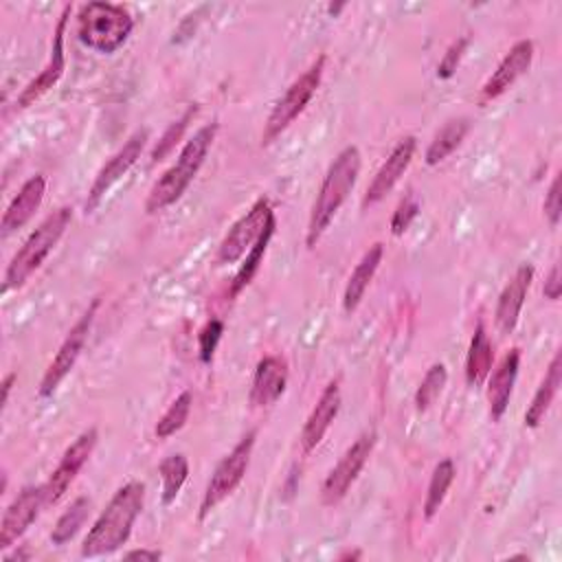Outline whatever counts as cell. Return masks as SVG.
<instances>
[{"instance_id":"obj_19","label":"cell","mask_w":562,"mask_h":562,"mask_svg":"<svg viewBox=\"0 0 562 562\" xmlns=\"http://www.w3.org/2000/svg\"><path fill=\"white\" fill-rule=\"evenodd\" d=\"M518 369H520V349L514 347L509 349L498 367L494 371H490L487 375V402H490V417L492 422H498L512 400L514 393V384L518 378Z\"/></svg>"},{"instance_id":"obj_25","label":"cell","mask_w":562,"mask_h":562,"mask_svg":"<svg viewBox=\"0 0 562 562\" xmlns=\"http://www.w3.org/2000/svg\"><path fill=\"white\" fill-rule=\"evenodd\" d=\"M470 132V121L465 116H457V119H450L441 125V130L432 136L424 158H426V165L435 167L439 162H443L459 145L461 140L465 138V134Z\"/></svg>"},{"instance_id":"obj_32","label":"cell","mask_w":562,"mask_h":562,"mask_svg":"<svg viewBox=\"0 0 562 562\" xmlns=\"http://www.w3.org/2000/svg\"><path fill=\"white\" fill-rule=\"evenodd\" d=\"M195 112H198V105H191L178 121H173V123L167 127V132L162 134V138L158 140V145H156L154 151H151V162L162 160V158L176 147V143H178L180 136L184 134V130H187V125H189V121L193 119Z\"/></svg>"},{"instance_id":"obj_8","label":"cell","mask_w":562,"mask_h":562,"mask_svg":"<svg viewBox=\"0 0 562 562\" xmlns=\"http://www.w3.org/2000/svg\"><path fill=\"white\" fill-rule=\"evenodd\" d=\"M373 446H375V432L367 430L342 452L338 463L329 470V474L323 481V487H321L323 505H336L347 496L358 474L367 465L373 452Z\"/></svg>"},{"instance_id":"obj_34","label":"cell","mask_w":562,"mask_h":562,"mask_svg":"<svg viewBox=\"0 0 562 562\" xmlns=\"http://www.w3.org/2000/svg\"><path fill=\"white\" fill-rule=\"evenodd\" d=\"M417 213H419V202L415 200L413 193H408V195L397 204V209H395V213H393V217H391V233H393L395 237L404 235L406 228L411 226V222L417 217Z\"/></svg>"},{"instance_id":"obj_4","label":"cell","mask_w":562,"mask_h":562,"mask_svg":"<svg viewBox=\"0 0 562 562\" xmlns=\"http://www.w3.org/2000/svg\"><path fill=\"white\" fill-rule=\"evenodd\" d=\"M72 220V209L61 206L53 211L29 237L26 241L15 250L11 257L7 270H4V283L2 292L18 290L24 285V281L44 263V259L53 252V248L64 237L68 224Z\"/></svg>"},{"instance_id":"obj_33","label":"cell","mask_w":562,"mask_h":562,"mask_svg":"<svg viewBox=\"0 0 562 562\" xmlns=\"http://www.w3.org/2000/svg\"><path fill=\"white\" fill-rule=\"evenodd\" d=\"M224 334V323L220 318H211L198 334V358L202 364H209L215 356L217 342Z\"/></svg>"},{"instance_id":"obj_20","label":"cell","mask_w":562,"mask_h":562,"mask_svg":"<svg viewBox=\"0 0 562 562\" xmlns=\"http://www.w3.org/2000/svg\"><path fill=\"white\" fill-rule=\"evenodd\" d=\"M531 279H533V266L522 263L514 272V277L507 281V285L503 288V292L498 296V303H496V312H494L496 327L503 334L514 331V327L518 323V316H520V310L525 305V296H527V290L531 285Z\"/></svg>"},{"instance_id":"obj_13","label":"cell","mask_w":562,"mask_h":562,"mask_svg":"<svg viewBox=\"0 0 562 562\" xmlns=\"http://www.w3.org/2000/svg\"><path fill=\"white\" fill-rule=\"evenodd\" d=\"M46 503L44 485H26L4 509L0 520V549H9L40 516Z\"/></svg>"},{"instance_id":"obj_22","label":"cell","mask_w":562,"mask_h":562,"mask_svg":"<svg viewBox=\"0 0 562 562\" xmlns=\"http://www.w3.org/2000/svg\"><path fill=\"white\" fill-rule=\"evenodd\" d=\"M382 255H384V246H382V241H375L373 246H369V250L360 257V261L351 270V274L347 279V285H345V292H342V310L347 314L353 312L360 305L369 283L373 281V277L378 272Z\"/></svg>"},{"instance_id":"obj_31","label":"cell","mask_w":562,"mask_h":562,"mask_svg":"<svg viewBox=\"0 0 562 562\" xmlns=\"http://www.w3.org/2000/svg\"><path fill=\"white\" fill-rule=\"evenodd\" d=\"M446 382H448L446 364H441V362L430 364L428 371L424 373V378H422L417 391H415V408H417L419 413L428 411V408L435 404V400L441 395Z\"/></svg>"},{"instance_id":"obj_23","label":"cell","mask_w":562,"mask_h":562,"mask_svg":"<svg viewBox=\"0 0 562 562\" xmlns=\"http://www.w3.org/2000/svg\"><path fill=\"white\" fill-rule=\"evenodd\" d=\"M560 382H562V353L558 351L553 356V360L549 362L547 373H544L538 391L531 397V404L525 411V426L527 428H538L542 424V419H544V415H547V411H549V406H551V402H553V397L560 389Z\"/></svg>"},{"instance_id":"obj_37","label":"cell","mask_w":562,"mask_h":562,"mask_svg":"<svg viewBox=\"0 0 562 562\" xmlns=\"http://www.w3.org/2000/svg\"><path fill=\"white\" fill-rule=\"evenodd\" d=\"M542 292H544V299H549V301H558L560 299V294H562V279H560V266L558 263L549 270V274L544 279Z\"/></svg>"},{"instance_id":"obj_3","label":"cell","mask_w":562,"mask_h":562,"mask_svg":"<svg viewBox=\"0 0 562 562\" xmlns=\"http://www.w3.org/2000/svg\"><path fill=\"white\" fill-rule=\"evenodd\" d=\"M217 134V123L202 125L193 138L187 140V145L180 149L178 160L151 184L147 200H145V211L147 213H158L180 200V195L187 191V187L193 182L198 176L200 167L204 165L209 149L215 140Z\"/></svg>"},{"instance_id":"obj_6","label":"cell","mask_w":562,"mask_h":562,"mask_svg":"<svg viewBox=\"0 0 562 562\" xmlns=\"http://www.w3.org/2000/svg\"><path fill=\"white\" fill-rule=\"evenodd\" d=\"M325 61H327L325 55H321L296 81L290 83V88L283 92V97L274 103V108L270 110V114L266 119L263 132H261V145H270L307 108V103L312 101V97L316 94V90L321 86Z\"/></svg>"},{"instance_id":"obj_27","label":"cell","mask_w":562,"mask_h":562,"mask_svg":"<svg viewBox=\"0 0 562 562\" xmlns=\"http://www.w3.org/2000/svg\"><path fill=\"white\" fill-rule=\"evenodd\" d=\"M452 481H454V463H452V459H441L435 465L430 481H428V490H426V498H424V518L426 520H430L439 512Z\"/></svg>"},{"instance_id":"obj_39","label":"cell","mask_w":562,"mask_h":562,"mask_svg":"<svg viewBox=\"0 0 562 562\" xmlns=\"http://www.w3.org/2000/svg\"><path fill=\"white\" fill-rule=\"evenodd\" d=\"M15 373H9L7 378H4V382H2V404H7V400H9V393H11V386H13V382H15Z\"/></svg>"},{"instance_id":"obj_35","label":"cell","mask_w":562,"mask_h":562,"mask_svg":"<svg viewBox=\"0 0 562 562\" xmlns=\"http://www.w3.org/2000/svg\"><path fill=\"white\" fill-rule=\"evenodd\" d=\"M468 44H470L468 37H459V40H454V42L448 46V50L443 53V57H441V61H439V66H437V77H439V79H450V77L454 75V70H457V66H459V61H461V57H463Z\"/></svg>"},{"instance_id":"obj_18","label":"cell","mask_w":562,"mask_h":562,"mask_svg":"<svg viewBox=\"0 0 562 562\" xmlns=\"http://www.w3.org/2000/svg\"><path fill=\"white\" fill-rule=\"evenodd\" d=\"M340 411V382L331 380L321 397L316 400L312 413L307 415L303 428H301V448L303 452H312L325 437V432L329 430L331 422L336 419Z\"/></svg>"},{"instance_id":"obj_17","label":"cell","mask_w":562,"mask_h":562,"mask_svg":"<svg viewBox=\"0 0 562 562\" xmlns=\"http://www.w3.org/2000/svg\"><path fill=\"white\" fill-rule=\"evenodd\" d=\"M288 386V362L283 356H266L257 362L252 384H250V404L255 408L272 406Z\"/></svg>"},{"instance_id":"obj_7","label":"cell","mask_w":562,"mask_h":562,"mask_svg":"<svg viewBox=\"0 0 562 562\" xmlns=\"http://www.w3.org/2000/svg\"><path fill=\"white\" fill-rule=\"evenodd\" d=\"M255 439H257V430L246 432L233 446V450L217 463V468L213 470V474H211V479L206 483L202 501H200V518H206L241 483V479H244V474H246V470L250 465Z\"/></svg>"},{"instance_id":"obj_28","label":"cell","mask_w":562,"mask_h":562,"mask_svg":"<svg viewBox=\"0 0 562 562\" xmlns=\"http://www.w3.org/2000/svg\"><path fill=\"white\" fill-rule=\"evenodd\" d=\"M158 474H160V481H162V505H171L178 498V494H180V490H182V485L189 476L187 457L182 452L165 457L158 465Z\"/></svg>"},{"instance_id":"obj_14","label":"cell","mask_w":562,"mask_h":562,"mask_svg":"<svg viewBox=\"0 0 562 562\" xmlns=\"http://www.w3.org/2000/svg\"><path fill=\"white\" fill-rule=\"evenodd\" d=\"M68 15H70V4L64 7L61 15H59V22L55 26V37H53V48H50V59L48 64L40 70V75L35 79H31L24 90L18 94V101H15V108L18 110H24L29 105H33L40 97H44L64 75V68H66V55H64V33H66V22H68Z\"/></svg>"},{"instance_id":"obj_30","label":"cell","mask_w":562,"mask_h":562,"mask_svg":"<svg viewBox=\"0 0 562 562\" xmlns=\"http://www.w3.org/2000/svg\"><path fill=\"white\" fill-rule=\"evenodd\" d=\"M191 404H193V395L191 391H182L171 404L169 408L162 413V417L156 422V428H154V435L158 439H167L171 435H176L189 419V413H191Z\"/></svg>"},{"instance_id":"obj_1","label":"cell","mask_w":562,"mask_h":562,"mask_svg":"<svg viewBox=\"0 0 562 562\" xmlns=\"http://www.w3.org/2000/svg\"><path fill=\"white\" fill-rule=\"evenodd\" d=\"M145 505V485L130 481L114 492L81 542V558H99L121 549Z\"/></svg>"},{"instance_id":"obj_16","label":"cell","mask_w":562,"mask_h":562,"mask_svg":"<svg viewBox=\"0 0 562 562\" xmlns=\"http://www.w3.org/2000/svg\"><path fill=\"white\" fill-rule=\"evenodd\" d=\"M531 59H533V42L531 40L516 42L507 50V55L501 59L496 70L483 83L481 99L492 101V99L501 97L503 92H507L516 83V79H520L529 70Z\"/></svg>"},{"instance_id":"obj_2","label":"cell","mask_w":562,"mask_h":562,"mask_svg":"<svg viewBox=\"0 0 562 562\" xmlns=\"http://www.w3.org/2000/svg\"><path fill=\"white\" fill-rule=\"evenodd\" d=\"M362 167V156L356 145H347L329 165L321 189L316 193L310 222H307V233H305V246L314 248L323 233L329 228L331 220L336 217L338 209L351 193Z\"/></svg>"},{"instance_id":"obj_11","label":"cell","mask_w":562,"mask_h":562,"mask_svg":"<svg viewBox=\"0 0 562 562\" xmlns=\"http://www.w3.org/2000/svg\"><path fill=\"white\" fill-rule=\"evenodd\" d=\"M147 138H149V132L147 127H140L136 130L125 143L123 147L99 169V173L94 176L92 184H90V191H88V198H86V213H92L101 200L105 198V193L136 165V160L140 158L145 145H147Z\"/></svg>"},{"instance_id":"obj_24","label":"cell","mask_w":562,"mask_h":562,"mask_svg":"<svg viewBox=\"0 0 562 562\" xmlns=\"http://www.w3.org/2000/svg\"><path fill=\"white\" fill-rule=\"evenodd\" d=\"M492 364H494V347L490 342V336L485 331V325L479 323L474 334H472V340H470V347H468V358H465V382L470 386H481L490 371H492Z\"/></svg>"},{"instance_id":"obj_9","label":"cell","mask_w":562,"mask_h":562,"mask_svg":"<svg viewBox=\"0 0 562 562\" xmlns=\"http://www.w3.org/2000/svg\"><path fill=\"white\" fill-rule=\"evenodd\" d=\"M97 307H99V299L92 301V305L79 316V321L70 327V331L66 334L64 342L59 345L57 353L53 356V360L48 362L44 375H42V382H40V389H37V395L40 397H50L57 386L64 382V378L70 373V369L75 367L86 340H88V331H90V325L94 321V314H97Z\"/></svg>"},{"instance_id":"obj_36","label":"cell","mask_w":562,"mask_h":562,"mask_svg":"<svg viewBox=\"0 0 562 562\" xmlns=\"http://www.w3.org/2000/svg\"><path fill=\"white\" fill-rule=\"evenodd\" d=\"M560 173L551 180L549 189H547V195H544V202H542V211H544V217L549 222L551 228H555L560 224V217H562V198H560Z\"/></svg>"},{"instance_id":"obj_5","label":"cell","mask_w":562,"mask_h":562,"mask_svg":"<svg viewBox=\"0 0 562 562\" xmlns=\"http://www.w3.org/2000/svg\"><path fill=\"white\" fill-rule=\"evenodd\" d=\"M134 18L121 4L88 2L77 15V37L90 50L112 55L130 37Z\"/></svg>"},{"instance_id":"obj_26","label":"cell","mask_w":562,"mask_h":562,"mask_svg":"<svg viewBox=\"0 0 562 562\" xmlns=\"http://www.w3.org/2000/svg\"><path fill=\"white\" fill-rule=\"evenodd\" d=\"M274 228H277V217L272 215L270 220H268V224H266V228H263V233L259 235V239L250 246V250L246 252V257H244V261H241V266H239V270H237V274H235V279H233V283H231V296L235 299L250 281H252V277L257 274V270H259V266H261V261H263V255H266V250H268V246H270V239H272V235H274Z\"/></svg>"},{"instance_id":"obj_38","label":"cell","mask_w":562,"mask_h":562,"mask_svg":"<svg viewBox=\"0 0 562 562\" xmlns=\"http://www.w3.org/2000/svg\"><path fill=\"white\" fill-rule=\"evenodd\" d=\"M125 558L127 560H160L162 553L156 549H134V551H127Z\"/></svg>"},{"instance_id":"obj_21","label":"cell","mask_w":562,"mask_h":562,"mask_svg":"<svg viewBox=\"0 0 562 562\" xmlns=\"http://www.w3.org/2000/svg\"><path fill=\"white\" fill-rule=\"evenodd\" d=\"M44 193H46V178L42 173L31 176L20 187V191L9 202V206H7L4 215H2V222H0L2 235H11L13 231L22 228L35 215V211L40 209V204L44 200Z\"/></svg>"},{"instance_id":"obj_15","label":"cell","mask_w":562,"mask_h":562,"mask_svg":"<svg viewBox=\"0 0 562 562\" xmlns=\"http://www.w3.org/2000/svg\"><path fill=\"white\" fill-rule=\"evenodd\" d=\"M417 149V138L415 136H404L386 156V160L382 162V167L375 171L373 180L367 187V193L362 198V209L378 204L382 198H386V193H391V189L400 182V178L404 176V171L408 169L413 156Z\"/></svg>"},{"instance_id":"obj_40","label":"cell","mask_w":562,"mask_h":562,"mask_svg":"<svg viewBox=\"0 0 562 562\" xmlns=\"http://www.w3.org/2000/svg\"><path fill=\"white\" fill-rule=\"evenodd\" d=\"M360 553H345V555H340V560H349V558H358Z\"/></svg>"},{"instance_id":"obj_29","label":"cell","mask_w":562,"mask_h":562,"mask_svg":"<svg viewBox=\"0 0 562 562\" xmlns=\"http://www.w3.org/2000/svg\"><path fill=\"white\" fill-rule=\"evenodd\" d=\"M92 507V501L88 496H79L70 503V507L57 518L53 531H50V542L53 544H66L86 522L88 512Z\"/></svg>"},{"instance_id":"obj_10","label":"cell","mask_w":562,"mask_h":562,"mask_svg":"<svg viewBox=\"0 0 562 562\" xmlns=\"http://www.w3.org/2000/svg\"><path fill=\"white\" fill-rule=\"evenodd\" d=\"M274 215V211L270 209V202L266 198H259L248 211L246 215H241L224 235V239L217 246V255H215V263L217 266H226V263H235L244 257V252L250 250V246L259 239V235L263 233L268 220Z\"/></svg>"},{"instance_id":"obj_12","label":"cell","mask_w":562,"mask_h":562,"mask_svg":"<svg viewBox=\"0 0 562 562\" xmlns=\"http://www.w3.org/2000/svg\"><path fill=\"white\" fill-rule=\"evenodd\" d=\"M97 441H99L97 428H88L64 450L57 468L50 472L48 481L44 483V487H46V503L48 505L57 503L68 492V487L77 479L79 470L86 465V461L94 452Z\"/></svg>"}]
</instances>
